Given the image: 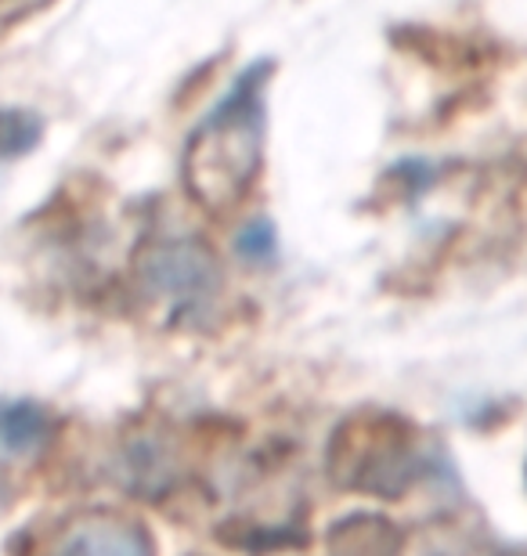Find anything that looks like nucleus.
Masks as SVG:
<instances>
[{"mask_svg":"<svg viewBox=\"0 0 527 556\" xmlns=\"http://www.w3.org/2000/svg\"><path fill=\"white\" fill-rule=\"evenodd\" d=\"M239 250L246 253V257H256V261H261L264 253H272V231H267L264 220H256L253 228H246V231H242Z\"/></svg>","mask_w":527,"mask_h":556,"instance_id":"7","label":"nucleus"},{"mask_svg":"<svg viewBox=\"0 0 527 556\" xmlns=\"http://www.w3.org/2000/svg\"><path fill=\"white\" fill-rule=\"evenodd\" d=\"M40 138V119L18 109H0V160L29 152Z\"/></svg>","mask_w":527,"mask_h":556,"instance_id":"6","label":"nucleus"},{"mask_svg":"<svg viewBox=\"0 0 527 556\" xmlns=\"http://www.w3.org/2000/svg\"><path fill=\"white\" fill-rule=\"evenodd\" d=\"M51 438V416L29 402L0 405V448L11 455L37 452Z\"/></svg>","mask_w":527,"mask_h":556,"instance_id":"5","label":"nucleus"},{"mask_svg":"<svg viewBox=\"0 0 527 556\" xmlns=\"http://www.w3.org/2000/svg\"><path fill=\"white\" fill-rule=\"evenodd\" d=\"M141 278L152 293H163L166 300L181 304H199L206 300L221 282L217 261L192 239L155 242L141 261Z\"/></svg>","mask_w":527,"mask_h":556,"instance_id":"2","label":"nucleus"},{"mask_svg":"<svg viewBox=\"0 0 527 556\" xmlns=\"http://www.w3.org/2000/svg\"><path fill=\"white\" fill-rule=\"evenodd\" d=\"M62 549H80V553H127V556H141L152 549L149 535H141L134 525H120V520L109 517H95L73 531V535L62 539Z\"/></svg>","mask_w":527,"mask_h":556,"instance_id":"3","label":"nucleus"},{"mask_svg":"<svg viewBox=\"0 0 527 556\" xmlns=\"http://www.w3.org/2000/svg\"><path fill=\"white\" fill-rule=\"evenodd\" d=\"M123 484L138 495H163L166 488L174 484V466L171 455H166L155 441H138L130 444L127 455H123Z\"/></svg>","mask_w":527,"mask_h":556,"instance_id":"4","label":"nucleus"},{"mask_svg":"<svg viewBox=\"0 0 527 556\" xmlns=\"http://www.w3.org/2000/svg\"><path fill=\"white\" fill-rule=\"evenodd\" d=\"M264 80L267 62H253L224 102L203 116L185 149V181L199 203L210 210H228L250 192L261 170L264 144Z\"/></svg>","mask_w":527,"mask_h":556,"instance_id":"1","label":"nucleus"}]
</instances>
